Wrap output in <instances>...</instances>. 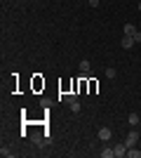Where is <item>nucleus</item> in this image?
Listing matches in <instances>:
<instances>
[{"label":"nucleus","mask_w":141,"mask_h":158,"mask_svg":"<svg viewBox=\"0 0 141 158\" xmlns=\"http://www.w3.org/2000/svg\"><path fill=\"white\" fill-rule=\"evenodd\" d=\"M136 139H139V132H136V130L127 132V137H125V144H127V149H129V146H136Z\"/></svg>","instance_id":"obj_1"},{"label":"nucleus","mask_w":141,"mask_h":158,"mask_svg":"<svg viewBox=\"0 0 141 158\" xmlns=\"http://www.w3.org/2000/svg\"><path fill=\"white\" fill-rule=\"evenodd\" d=\"M113 151H115V158L127 156V144H125V142H122V144H115V146H113Z\"/></svg>","instance_id":"obj_2"},{"label":"nucleus","mask_w":141,"mask_h":158,"mask_svg":"<svg viewBox=\"0 0 141 158\" xmlns=\"http://www.w3.org/2000/svg\"><path fill=\"white\" fill-rule=\"evenodd\" d=\"M111 135H113V132H111V127H99V139H101V142H108V139H111Z\"/></svg>","instance_id":"obj_3"},{"label":"nucleus","mask_w":141,"mask_h":158,"mask_svg":"<svg viewBox=\"0 0 141 158\" xmlns=\"http://www.w3.org/2000/svg\"><path fill=\"white\" fill-rule=\"evenodd\" d=\"M120 45H122V47H125V50H129V47L134 45V38H132V35H125V38H122V40H120Z\"/></svg>","instance_id":"obj_4"},{"label":"nucleus","mask_w":141,"mask_h":158,"mask_svg":"<svg viewBox=\"0 0 141 158\" xmlns=\"http://www.w3.org/2000/svg\"><path fill=\"white\" fill-rule=\"evenodd\" d=\"M101 158H115V151L111 149V146H106V149L101 151Z\"/></svg>","instance_id":"obj_5"},{"label":"nucleus","mask_w":141,"mask_h":158,"mask_svg":"<svg viewBox=\"0 0 141 158\" xmlns=\"http://www.w3.org/2000/svg\"><path fill=\"white\" fill-rule=\"evenodd\" d=\"M61 102H66V104H73V102H75V94H71V92L61 94Z\"/></svg>","instance_id":"obj_6"},{"label":"nucleus","mask_w":141,"mask_h":158,"mask_svg":"<svg viewBox=\"0 0 141 158\" xmlns=\"http://www.w3.org/2000/svg\"><path fill=\"white\" fill-rule=\"evenodd\" d=\"M134 33H136L134 24H125V35H134Z\"/></svg>","instance_id":"obj_7"},{"label":"nucleus","mask_w":141,"mask_h":158,"mask_svg":"<svg viewBox=\"0 0 141 158\" xmlns=\"http://www.w3.org/2000/svg\"><path fill=\"white\" fill-rule=\"evenodd\" d=\"M89 69H92V66H89V61L82 59V61H80V71H82V73H89Z\"/></svg>","instance_id":"obj_8"},{"label":"nucleus","mask_w":141,"mask_h":158,"mask_svg":"<svg viewBox=\"0 0 141 158\" xmlns=\"http://www.w3.org/2000/svg\"><path fill=\"white\" fill-rule=\"evenodd\" d=\"M129 125H139V113H129Z\"/></svg>","instance_id":"obj_9"},{"label":"nucleus","mask_w":141,"mask_h":158,"mask_svg":"<svg viewBox=\"0 0 141 158\" xmlns=\"http://www.w3.org/2000/svg\"><path fill=\"white\" fill-rule=\"evenodd\" d=\"M127 156H129V158H139V151H136V146H129V149H127Z\"/></svg>","instance_id":"obj_10"},{"label":"nucleus","mask_w":141,"mask_h":158,"mask_svg":"<svg viewBox=\"0 0 141 158\" xmlns=\"http://www.w3.org/2000/svg\"><path fill=\"white\" fill-rule=\"evenodd\" d=\"M68 106H71V111H73V113H80V102H78V99H75L73 104H68Z\"/></svg>","instance_id":"obj_11"},{"label":"nucleus","mask_w":141,"mask_h":158,"mask_svg":"<svg viewBox=\"0 0 141 158\" xmlns=\"http://www.w3.org/2000/svg\"><path fill=\"white\" fill-rule=\"evenodd\" d=\"M0 156H2V158H10V156H12V151H10L7 146H2V149H0Z\"/></svg>","instance_id":"obj_12"},{"label":"nucleus","mask_w":141,"mask_h":158,"mask_svg":"<svg viewBox=\"0 0 141 158\" xmlns=\"http://www.w3.org/2000/svg\"><path fill=\"white\" fill-rule=\"evenodd\" d=\"M106 78H115V69H113V66H108V69H106Z\"/></svg>","instance_id":"obj_13"},{"label":"nucleus","mask_w":141,"mask_h":158,"mask_svg":"<svg viewBox=\"0 0 141 158\" xmlns=\"http://www.w3.org/2000/svg\"><path fill=\"white\" fill-rule=\"evenodd\" d=\"M132 38H134V43H141V31H136L134 35H132Z\"/></svg>","instance_id":"obj_14"},{"label":"nucleus","mask_w":141,"mask_h":158,"mask_svg":"<svg viewBox=\"0 0 141 158\" xmlns=\"http://www.w3.org/2000/svg\"><path fill=\"white\" fill-rule=\"evenodd\" d=\"M87 2H89L92 7H96V5H99V0H87Z\"/></svg>","instance_id":"obj_15"},{"label":"nucleus","mask_w":141,"mask_h":158,"mask_svg":"<svg viewBox=\"0 0 141 158\" xmlns=\"http://www.w3.org/2000/svg\"><path fill=\"white\" fill-rule=\"evenodd\" d=\"M139 12H141V2H139Z\"/></svg>","instance_id":"obj_16"},{"label":"nucleus","mask_w":141,"mask_h":158,"mask_svg":"<svg viewBox=\"0 0 141 158\" xmlns=\"http://www.w3.org/2000/svg\"><path fill=\"white\" fill-rule=\"evenodd\" d=\"M139 158H141V149H139Z\"/></svg>","instance_id":"obj_17"}]
</instances>
